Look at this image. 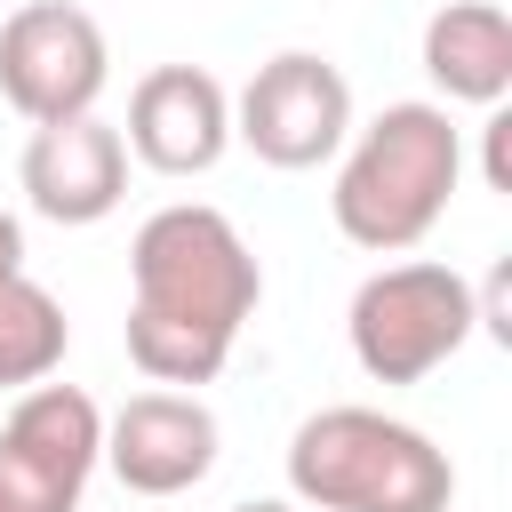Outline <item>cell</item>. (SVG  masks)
I'll return each mask as SVG.
<instances>
[{"instance_id": "8", "label": "cell", "mask_w": 512, "mask_h": 512, "mask_svg": "<svg viewBox=\"0 0 512 512\" xmlns=\"http://www.w3.org/2000/svg\"><path fill=\"white\" fill-rule=\"evenodd\" d=\"M144 168L160 176H208L232 144V96L216 72L200 64H152L128 96V136H120Z\"/></svg>"}, {"instance_id": "11", "label": "cell", "mask_w": 512, "mask_h": 512, "mask_svg": "<svg viewBox=\"0 0 512 512\" xmlns=\"http://www.w3.org/2000/svg\"><path fill=\"white\" fill-rule=\"evenodd\" d=\"M424 72L448 104H504L512 96V16L496 0H448L424 24Z\"/></svg>"}, {"instance_id": "7", "label": "cell", "mask_w": 512, "mask_h": 512, "mask_svg": "<svg viewBox=\"0 0 512 512\" xmlns=\"http://www.w3.org/2000/svg\"><path fill=\"white\" fill-rule=\"evenodd\" d=\"M232 136L264 160V168H320L344 136H352V88L328 56L312 48H280L272 64H256V80L232 104Z\"/></svg>"}, {"instance_id": "2", "label": "cell", "mask_w": 512, "mask_h": 512, "mask_svg": "<svg viewBox=\"0 0 512 512\" xmlns=\"http://www.w3.org/2000/svg\"><path fill=\"white\" fill-rule=\"evenodd\" d=\"M288 488L312 512H448L456 464L384 408H320L288 440Z\"/></svg>"}, {"instance_id": "1", "label": "cell", "mask_w": 512, "mask_h": 512, "mask_svg": "<svg viewBox=\"0 0 512 512\" xmlns=\"http://www.w3.org/2000/svg\"><path fill=\"white\" fill-rule=\"evenodd\" d=\"M456 176H464V136L448 104H424V96L384 104L360 128L352 160L336 168V192H328L336 232L368 256H400L440 224V208L456 200Z\"/></svg>"}, {"instance_id": "15", "label": "cell", "mask_w": 512, "mask_h": 512, "mask_svg": "<svg viewBox=\"0 0 512 512\" xmlns=\"http://www.w3.org/2000/svg\"><path fill=\"white\" fill-rule=\"evenodd\" d=\"M0 272H24V224L0 208Z\"/></svg>"}, {"instance_id": "4", "label": "cell", "mask_w": 512, "mask_h": 512, "mask_svg": "<svg viewBox=\"0 0 512 512\" xmlns=\"http://www.w3.org/2000/svg\"><path fill=\"white\" fill-rule=\"evenodd\" d=\"M472 328H480L472 280L448 264H384L352 288V312H344L352 360L376 384H424L432 368L464 352Z\"/></svg>"}, {"instance_id": "5", "label": "cell", "mask_w": 512, "mask_h": 512, "mask_svg": "<svg viewBox=\"0 0 512 512\" xmlns=\"http://www.w3.org/2000/svg\"><path fill=\"white\" fill-rule=\"evenodd\" d=\"M104 464V416L80 384H24L0 424V512H80L88 472Z\"/></svg>"}, {"instance_id": "14", "label": "cell", "mask_w": 512, "mask_h": 512, "mask_svg": "<svg viewBox=\"0 0 512 512\" xmlns=\"http://www.w3.org/2000/svg\"><path fill=\"white\" fill-rule=\"evenodd\" d=\"M488 184L512 192V120H504V112L488 120Z\"/></svg>"}, {"instance_id": "9", "label": "cell", "mask_w": 512, "mask_h": 512, "mask_svg": "<svg viewBox=\"0 0 512 512\" xmlns=\"http://www.w3.org/2000/svg\"><path fill=\"white\" fill-rule=\"evenodd\" d=\"M104 464L128 496H184L216 472V416L192 392H136L104 424Z\"/></svg>"}, {"instance_id": "6", "label": "cell", "mask_w": 512, "mask_h": 512, "mask_svg": "<svg viewBox=\"0 0 512 512\" xmlns=\"http://www.w3.org/2000/svg\"><path fill=\"white\" fill-rule=\"evenodd\" d=\"M112 80V48L104 24L72 0H24L0 24V96L40 128V120H80L96 112Z\"/></svg>"}, {"instance_id": "13", "label": "cell", "mask_w": 512, "mask_h": 512, "mask_svg": "<svg viewBox=\"0 0 512 512\" xmlns=\"http://www.w3.org/2000/svg\"><path fill=\"white\" fill-rule=\"evenodd\" d=\"M224 336L208 328H184V320H152V312H128V360L152 376V384H216L224 368Z\"/></svg>"}, {"instance_id": "16", "label": "cell", "mask_w": 512, "mask_h": 512, "mask_svg": "<svg viewBox=\"0 0 512 512\" xmlns=\"http://www.w3.org/2000/svg\"><path fill=\"white\" fill-rule=\"evenodd\" d=\"M232 512H296V504H232Z\"/></svg>"}, {"instance_id": "10", "label": "cell", "mask_w": 512, "mask_h": 512, "mask_svg": "<svg viewBox=\"0 0 512 512\" xmlns=\"http://www.w3.org/2000/svg\"><path fill=\"white\" fill-rule=\"evenodd\" d=\"M24 200L48 216V224H104L128 192V144L120 128H104L96 112L80 120H40L32 144H24Z\"/></svg>"}, {"instance_id": "12", "label": "cell", "mask_w": 512, "mask_h": 512, "mask_svg": "<svg viewBox=\"0 0 512 512\" xmlns=\"http://www.w3.org/2000/svg\"><path fill=\"white\" fill-rule=\"evenodd\" d=\"M64 304L32 280V272H0V392H24L40 376L64 368Z\"/></svg>"}, {"instance_id": "3", "label": "cell", "mask_w": 512, "mask_h": 512, "mask_svg": "<svg viewBox=\"0 0 512 512\" xmlns=\"http://www.w3.org/2000/svg\"><path fill=\"white\" fill-rule=\"evenodd\" d=\"M128 280H136V304L128 312H152V320H184V328H208V336H240V320L256 312L264 296V272L240 240V224L224 208H200V200H168L160 216L136 224L128 240Z\"/></svg>"}]
</instances>
